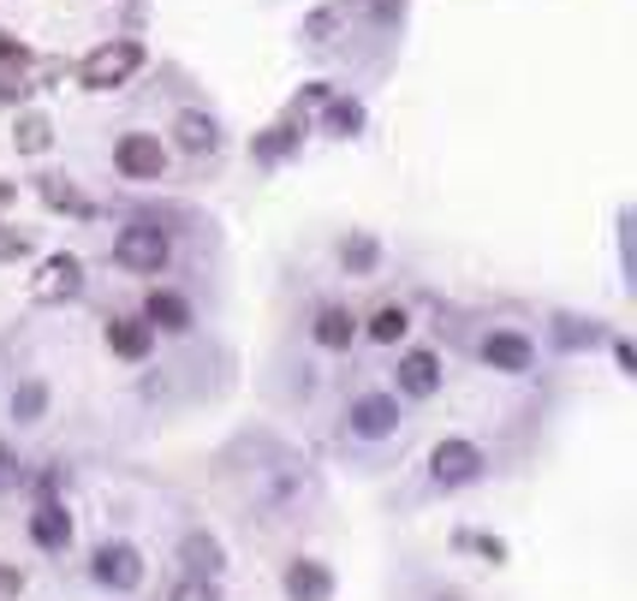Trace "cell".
<instances>
[{
  "label": "cell",
  "mask_w": 637,
  "mask_h": 601,
  "mask_svg": "<svg viewBox=\"0 0 637 601\" xmlns=\"http://www.w3.org/2000/svg\"><path fill=\"white\" fill-rule=\"evenodd\" d=\"M138 66H143L138 42H101L96 54H84L78 78H84V90H120V84L138 78Z\"/></svg>",
  "instance_id": "cell-1"
},
{
  "label": "cell",
  "mask_w": 637,
  "mask_h": 601,
  "mask_svg": "<svg viewBox=\"0 0 637 601\" xmlns=\"http://www.w3.org/2000/svg\"><path fill=\"white\" fill-rule=\"evenodd\" d=\"M168 256H173V244H168V232L161 227H126L120 239H114V262L131 274H161L168 269Z\"/></svg>",
  "instance_id": "cell-2"
},
{
  "label": "cell",
  "mask_w": 637,
  "mask_h": 601,
  "mask_svg": "<svg viewBox=\"0 0 637 601\" xmlns=\"http://www.w3.org/2000/svg\"><path fill=\"white\" fill-rule=\"evenodd\" d=\"M78 292H84V262L78 256H48L31 281L36 304H66V298H78Z\"/></svg>",
  "instance_id": "cell-3"
},
{
  "label": "cell",
  "mask_w": 637,
  "mask_h": 601,
  "mask_svg": "<svg viewBox=\"0 0 637 601\" xmlns=\"http://www.w3.org/2000/svg\"><path fill=\"white\" fill-rule=\"evenodd\" d=\"M114 167H120L126 179H161V173H168V150H161V138H150V131H131V138H120V150H114Z\"/></svg>",
  "instance_id": "cell-4"
},
{
  "label": "cell",
  "mask_w": 637,
  "mask_h": 601,
  "mask_svg": "<svg viewBox=\"0 0 637 601\" xmlns=\"http://www.w3.org/2000/svg\"><path fill=\"white\" fill-rule=\"evenodd\" d=\"M429 471H435L441 489L477 482V477H483V447H471V441H441V447H435V459H429Z\"/></svg>",
  "instance_id": "cell-5"
},
{
  "label": "cell",
  "mask_w": 637,
  "mask_h": 601,
  "mask_svg": "<svg viewBox=\"0 0 637 601\" xmlns=\"http://www.w3.org/2000/svg\"><path fill=\"white\" fill-rule=\"evenodd\" d=\"M96 578L108 583V590H138V583H143L138 548H126V542H108V548H96Z\"/></svg>",
  "instance_id": "cell-6"
},
{
  "label": "cell",
  "mask_w": 637,
  "mask_h": 601,
  "mask_svg": "<svg viewBox=\"0 0 637 601\" xmlns=\"http://www.w3.org/2000/svg\"><path fill=\"white\" fill-rule=\"evenodd\" d=\"M399 393H406V400H435L441 393V358L435 351H406V358H399Z\"/></svg>",
  "instance_id": "cell-7"
},
{
  "label": "cell",
  "mask_w": 637,
  "mask_h": 601,
  "mask_svg": "<svg viewBox=\"0 0 637 601\" xmlns=\"http://www.w3.org/2000/svg\"><path fill=\"white\" fill-rule=\"evenodd\" d=\"M399 429V405L381 400V393H364L358 405H352V435H364V441H381V435Z\"/></svg>",
  "instance_id": "cell-8"
},
{
  "label": "cell",
  "mask_w": 637,
  "mask_h": 601,
  "mask_svg": "<svg viewBox=\"0 0 637 601\" xmlns=\"http://www.w3.org/2000/svg\"><path fill=\"white\" fill-rule=\"evenodd\" d=\"M483 363L500 375H525L530 370V340L525 334H488L483 340Z\"/></svg>",
  "instance_id": "cell-9"
},
{
  "label": "cell",
  "mask_w": 637,
  "mask_h": 601,
  "mask_svg": "<svg viewBox=\"0 0 637 601\" xmlns=\"http://www.w3.org/2000/svg\"><path fill=\"white\" fill-rule=\"evenodd\" d=\"M287 595L292 601H328L334 595V578L322 560H292L287 566Z\"/></svg>",
  "instance_id": "cell-10"
},
{
  "label": "cell",
  "mask_w": 637,
  "mask_h": 601,
  "mask_svg": "<svg viewBox=\"0 0 637 601\" xmlns=\"http://www.w3.org/2000/svg\"><path fill=\"white\" fill-rule=\"evenodd\" d=\"M31 542H36V548H48V554H61L66 542H72V518H66V506L42 501V506L31 512Z\"/></svg>",
  "instance_id": "cell-11"
},
{
  "label": "cell",
  "mask_w": 637,
  "mask_h": 601,
  "mask_svg": "<svg viewBox=\"0 0 637 601\" xmlns=\"http://www.w3.org/2000/svg\"><path fill=\"white\" fill-rule=\"evenodd\" d=\"M143 321L161 334H185L191 328V304L180 298V292H150V304H143Z\"/></svg>",
  "instance_id": "cell-12"
},
{
  "label": "cell",
  "mask_w": 637,
  "mask_h": 601,
  "mask_svg": "<svg viewBox=\"0 0 637 601\" xmlns=\"http://www.w3.org/2000/svg\"><path fill=\"white\" fill-rule=\"evenodd\" d=\"M150 346H155V328L150 321H108V351L114 358H150Z\"/></svg>",
  "instance_id": "cell-13"
},
{
  "label": "cell",
  "mask_w": 637,
  "mask_h": 601,
  "mask_svg": "<svg viewBox=\"0 0 637 601\" xmlns=\"http://www.w3.org/2000/svg\"><path fill=\"white\" fill-rule=\"evenodd\" d=\"M346 24H352V0H334V7H322V12H310V19H304V42H310V48H328Z\"/></svg>",
  "instance_id": "cell-14"
},
{
  "label": "cell",
  "mask_w": 637,
  "mask_h": 601,
  "mask_svg": "<svg viewBox=\"0 0 637 601\" xmlns=\"http://www.w3.org/2000/svg\"><path fill=\"white\" fill-rule=\"evenodd\" d=\"M316 346H328V351H346L352 346V334H358V321H352V310H339V304H328V310L316 316Z\"/></svg>",
  "instance_id": "cell-15"
},
{
  "label": "cell",
  "mask_w": 637,
  "mask_h": 601,
  "mask_svg": "<svg viewBox=\"0 0 637 601\" xmlns=\"http://www.w3.org/2000/svg\"><path fill=\"white\" fill-rule=\"evenodd\" d=\"M173 138H180V150L203 155V150H215V143H220V131H215L209 113H180V120H173Z\"/></svg>",
  "instance_id": "cell-16"
},
{
  "label": "cell",
  "mask_w": 637,
  "mask_h": 601,
  "mask_svg": "<svg viewBox=\"0 0 637 601\" xmlns=\"http://www.w3.org/2000/svg\"><path fill=\"white\" fill-rule=\"evenodd\" d=\"M185 566H191V578H215L220 571V542L215 536H185Z\"/></svg>",
  "instance_id": "cell-17"
},
{
  "label": "cell",
  "mask_w": 637,
  "mask_h": 601,
  "mask_svg": "<svg viewBox=\"0 0 637 601\" xmlns=\"http://www.w3.org/2000/svg\"><path fill=\"white\" fill-rule=\"evenodd\" d=\"M406 328H411V316L399 310V304H381V310L369 316V340H376V346H393V340H406Z\"/></svg>",
  "instance_id": "cell-18"
},
{
  "label": "cell",
  "mask_w": 637,
  "mask_h": 601,
  "mask_svg": "<svg viewBox=\"0 0 637 601\" xmlns=\"http://www.w3.org/2000/svg\"><path fill=\"white\" fill-rule=\"evenodd\" d=\"M48 120H42V113H24V120H19V131H12V143H19V150L24 155H42V150H48Z\"/></svg>",
  "instance_id": "cell-19"
},
{
  "label": "cell",
  "mask_w": 637,
  "mask_h": 601,
  "mask_svg": "<svg viewBox=\"0 0 637 601\" xmlns=\"http://www.w3.org/2000/svg\"><path fill=\"white\" fill-rule=\"evenodd\" d=\"M42 405H48V387H42V381H24V387L12 393V417H19V423H36Z\"/></svg>",
  "instance_id": "cell-20"
},
{
  "label": "cell",
  "mask_w": 637,
  "mask_h": 601,
  "mask_svg": "<svg viewBox=\"0 0 637 601\" xmlns=\"http://www.w3.org/2000/svg\"><path fill=\"white\" fill-rule=\"evenodd\" d=\"M292 143H299V125H274L269 138H257V161H280Z\"/></svg>",
  "instance_id": "cell-21"
},
{
  "label": "cell",
  "mask_w": 637,
  "mask_h": 601,
  "mask_svg": "<svg viewBox=\"0 0 637 601\" xmlns=\"http://www.w3.org/2000/svg\"><path fill=\"white\" fill-rule=\"evenodd\" d=\"M42 197H48V209H72V215H90V203L78 197L72 185H61V179H42Z\"/></svg>",
  "instance_id": "cell-22"
},
{
  "label": "cell",
  "mask_w": 637,
  "mask_h": 601,
  "mask_svg": "<svg viewBox=\"0 0 637 601\" xmlns=\"http://www.w3.org/2000/svg\"><path fill=\"white\" fill-rule=\"evenodd\" d=\"M358 125H364V108H358V101H334V108H328V131H334V138H352Z\"/></svg>",
  "instance_id": "cell-23"
},
{
  "label": "cell",
  "mask_w": 637,
  "mask_h": 601,
  "mask_svg": "<svg viewBox=\"0 0 637 601\" xmlns=\"http://www.w3.org/2000/svg\"><path fill=\"white\" fill-rule=\"evenodd\" d=\"M173 601H220V590H215V578H185L173 590Z\"/></svg>",
  "instance_id": "cell-24"
},
{
  "label": "cell",
  "mask_w": 637,
  "mask_h": 601,
  "mask_svg": "<svg viewBox=\"0 0 637 601\" xmlns=\"http://www.w3.org/2000/svg\"><path fill=\"white\" fill-rule=\"evenodd\" d=\"M346 269H376V244H369V239L346 244Z\"/></svg>",
  "instance_id": "cell-25"
},
{
  "label": "cell",
  "mask_w": 637,
  "mask_h": 601,
  "mask_svg": "<svg viewBox=\"0 0 637 601\" xmlns=\"http://www.w3.org/2000/svg\"><path fill=\"white\" fill-rule=\"evenodd\" d=\"M19 590H24V571L19 566H0V601H19Z\"/></svg>",
  "instance_id": "cell-26"
},
{
  "label": "cell",
  "mask_w": 637,
  "mask_h": 601,
  "mask_svg": "<svg viewBox=\"0 0 637 601\" xmlns=\"http://www.w3.org/2000/svg\"><path fill=\"white\" fill-rule=\"evenodd\" d=\"M19 482H24V471L12 465V452H0V494H7V489H19Z\"/></svg>",
  "instance_id": "cell-27"
},
{
  "label": "cell",
  "mask_w": 637,
  "mask_h": 601,
  "mask_svg": "<svg viewBox=\"0 0 637 601\" xmlns=\"http://www.w3.org/2000/svg\"><path fill=\"white\" fill-rule=\"evenodd\" d=\"M0 66H24V48H19V36H7V31H0Z\"/></svg>",
  "instance_id": "cell-28"
},
{
  "label": "cell",
  "mask_w": 637,
  "mask_h": 601,
  "mask_svg": "<svg viewBox=\"0 0 637 601\" xmlns=\"http://www.w3.org/2000/svg\"><path fill=\"white\" fill-rule=\"evenodd\" d=\"M614 363H619V370H626V375H637V351H631L626 340H619V346H614Z\"/></svg>",
  "instance_id": "cell-29"
}]
</instances>
